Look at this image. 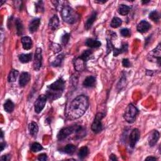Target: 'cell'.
<instances>
[{"label":"cell","instance_id":"6da1fadb","mask_svg":"<svg viewBox=\"0 0 161 161\" xmlns=\"http://www.w3.org/2000/svg\"><path fill=\"white\" fill-rule=\"evenodd\" d=\"M89 107V99L85 95H80L69 104L68 114L71 119H77L85 113Z\"/></svg>","mask_w":161,"mask_h":161},{"label":"cell","instance_id":"7a4b0ae2","mask_svg":"<svg viewBox=\"0 0 161 161\" xmlns=\"http://www.w3.org/2000/svg\"><path fill=\"white\" fill-rule=\"evenodd\" d=\"M65 87V82L60 78L47 87L45 95L47 99L53 101L61 97Z\"/></svg>","mask_w":161,"mask_h":161},{"label":"cell","instance_id":"3957f363","mask_svg":"<svg viewBox=\"0 0 161 161\" xmlns=\"http://www.w3.org/2000/svg\"><path fill=\"white\" fill-rule=\"evenodd\" d=\"M61 16L64 21L69 24H74L79 18L77 13L69 6H65L62 8Z\"/></svg>","mask_w":161,"mask_h":161},{"label":"cell","instance_id":"277c9868","mask_svg":"<svg viewBox=\"0 0 161 161\" xmlns=\"http://www.w3.org/2000/svg\"><path fill=\"white\" fill-rule=\"evenodd\" d=\"M138 113L139 111L136 107L132 104H130L124 113V118L128 123H132L135 122Z\"/></svg>","mask_w":161,"mask_h":161},{"label":"cell","instance_id":"5b68a950","mask_svg":"<svg viewBox=\"0 0 161 161\" xmlns=\"http://www.w3.org/2000/svg\"><path fill=\"white\" fill-rule=\"evenodd\" d=\"M104 115L103 113H98L96 114L95 120L92 124L91 129L94 132L96 133H99L103 129L101 120L103 118Z\"/></svg>","mask_w":161,"mask_h":161},{"label":"cell","instance_id":"8992f818","mask_svg":"<svg viewBox=\"0 0 161 161\" xmlns=\"http://www.w3.org/2000/svg\"><path fill=\"white\" fill-rule=\"evenodd\" d=\"M150 62H155L158 63V64L160 65V45L159 44L157 47L154 49L152 51L150 52L147 57Z\"/></svg>","mask_w":161,"mask_h":161},{"label":"cell","instance_id":"52a82bcc","mask_svg":"<svg viewBox=\"0 0 161 161\" xmlns=\"http://www.w3.org/2000/svg\"><path fill=\"white\" fill-rule=\"evenodd\" d=\"M47 100V96L45 95H42L39 96L37 99L35 103V112L37 113H40L44 108L45 104Z\"/></svg>","mask_w":161,"mask_h":161},{"label":"cell","instance_id":"ba28073f","mask_svg":"<svg viewBox=\"0 0 161 161\" xmlns=\"http://www.w3.org/2000/svg\"><path fill=\"white\" fill-rule=\"evenodd\" d=\"M42 49L37 48L36 50L34 57V62H33V69L36 71H38L42 67Z\"/></svg>","mask_w":161,"mask_h":161},{"label":"cell","instance_id":"9c48e42d","mask_svg":"<svg viewBox=\"0 0 161 161\" xmlns=\"http://www.w3.org/2000/svg\"><path fill=\"white\" fill-rule=\"evenodd\" d=\"M140 133L138 129H135L131 132L129 137L130 146L131 148H134L140 139Z\"/></svg>","mask_w":161,"mask_h":161},{"label":"cell","instance_id":"30bf717a","mask_svg":"<svg viewBox=\"0 0 161 161\" xmlns=\"http://www.w3.org/2000/svg\"><path fill=\"white\" fill-rule=\"evenodd\" d=\"M74 131V129L73 127H66V128H63L62 129L59 131V132L57 134V139L59 140H62L65 139L66 137H68L70 134L73 133Z\"/></svg>","mask_w":161,"mask_h":161},{"label":"cell","instance_id":"8fae6325","mask_svg":"<svg viewBox=\"0 0 161 161\" xmlns=\"http://www.w3.org/2000/svg\"><path fill=\"white\" fill-rule=\"evenodd\" d=\"M159 132L157 130H154L149 137V144L150 147H154L159 139Z\"/></svg>","mask_w":161,"mask_h":161},{"label":"cell","instance_id":"7c38bea8","mask_svg":"<svg viewBox=\"0 0 161 161\" xmlns=\"http://www.w3.org/2000/svg\"><path fill=\"white\" fill-rule=\"evenodd\" d=\"M85 63L86 62L85 60L80 58V57L76 58L74 60V66L75 69L78 71H83L85 69Z\"/></svg>","mask_w":161,"mask_h":161},{"label":"cell","instance_id":"4fadbf2b","mask_svg":"<svg viewBox=\"0 0 161 161\" xmlns=\"http://www.w3.org/2000/svg\"><path fill=\"white\" fill-rule=\"evenodd\" d=\"M30 80V75L28 72H22L20 76L19 79V84L20 86L23 87L26 86L29 83Z\"/></svg>","mask_w":161,"mask_h":161},{"label":"cell","instance_id":"5bb4252c","mask_svg":"<svg viewBox=\"0 0 161 161\" xmlns=\"http://www.w3.org/2000/svg\"><path fill=\"white\" fill-rule=\"evenodd\" d=\"M150 28V25L149 24V22H147L145 20L140 22L138 26H137V30L140 33H145L147 32Z\"/></svg>","mask_w":161,"mask_h":161},{"label":"cell","instance_id":"9a60e30c","mask_svg":"<svg viewBox=\"0 0 161 161\" xmlns=\"http://www.w3.org/2000/svg\"><path fill=\"white\" fill-rule=\"evenodd\" d=\"M60 22L58 16L57 15H54L53 17L49 21V28L52 30H56L59 27Z\"/></svg>","mask_w":161,"mask_h":161},{"label":"cell","instance_id":"2e32d148","mask_svg":"<svg viewBox=\"0 0 161 161\" xmlns=\"http://www.w3.org/2000/svg\"><path fill=\"white\" fill-rule=\"evenodd\" d=\"M22 43L23 45V48L26 50L32 49L33 46L32 39H30V37H29L27 36L23 37L22 38Z\"/></svg>","mask_w":161,"mask_h":161},{"label":"cell","instance_id":"e0dca14e","mask_svg":"<svg viewBox=\"0 0 161 161\" xmlns=\"http://www.w3.org/2000/svg\"><path fill=\"white\" fill-rule=\"evenodd\" d=\"M40 23V18H35L33 20L29 25V31L31 33L35 32L38 30Z\"/></svg>","mask_w":161,"mask_h":161},{"label":"cell","instance_id":"ac0fdd59","mask_svg":"<svg viewBox=\"0 0 161 161\" xmlns=\"http://www.w3.org/2000/svg\"><path fill=\"white\" fill-rule=\"evenodd\" d=\"M28 130L30 134L33 137H36L39 132L38 125L35 122H32L28 125Z\"/></svg>","mask_w":161,"mask_h":161},{"label":"cell","instance_id":"d6986e66","mask_svg":"<svg viewBox=\"0 0 161 161\" xmlns=\"http://www.w3.org/2000/svg\"><path fill=\"white\" fill-rule=\"evenodd\" d=\"M96 78L93 76H89L86 78L83 82V86L86 88H93L95 86Z\"/></svg>","mask_w":161,"mask_h":161},{"label":"cell","instance_id":"ffe728a7","mask_svg":"<svg viewBox=\"0 0 161 161\" xmlns=\"http://www.w3.org/2000/svg\"><path fill=\"white\" fill-rule=\"evenodd\" d=\"M86 45L91 48H98L101 45V43L98 40L89 39L86 40Z\"/></svg>","mask_w":161,"mask_h":161},{"label":"cell","instance_id":"44dd1931","mask_svg":"<svg viewBox=\"0 0 161 161\" xmlns=\"http://www.w3.org/2000/svg\"><path fill=\"white\" fill-rule=\"evenodd\" d=\"M96 16H97V13L96 12H94L92 13V15L89 16V18L87 20V21L85 23V28L87 30H89L91 27L93 23L95 21Z\"/></svg>","mask_w":161,"mask_h":161},{"label":"cell","instance_id":"7402d4cb","mask_svg":"<svg viewBox=\"0 0 161 161\" xmlns=\"http://www.w3.org/2000/svg\"><path fill=\"white\" fill-rule=\"evenodd\" d=\"M15 108V105L12 100L8 99L4 104V109L7 113H12Z\"/></svg>","mask_w":161,"mask_h":161},{"label":"cell","instance_id":"603a6c76","mask_svg":"<svg viewBox=\"0 0 161 161\" xmlns=\"http://www.w3.org/2000/svg\"><path fill=\"white\" fill-rule=\"evenodd\" d=\"M130 8L129 6H126L125 5H120L118 8V12L120 13V15L123 16H125L129 14L130 12Z\"/></svg>","mask_w":161,"mask_h":161},{"label":"cell","instance_id":"cb8c5ba5","mask_svg":"<svg viewBox=\"0 0 161 161\" xmlns=\"http://www.w3.org/2000/svg\"><path fill=\"white\" fill-rule=\"evenodd\" d=\"M18 75H19V72L17 70L12 69L11 71H10L8 78L9 82H15L16 80V79L18 78Z\"/></svg>","mask_w":161,"mask_h":161},{"label":"cell","instance_id":"d4e9b609","mask_svg":"<svg viewBox=\"0 0 161 161\" xmlns=\"http://www.w3.org/2000/svg\"><path fill=\"white\" fill-rule=\"evenodd\" d=\"M32 59V53H27V54H21L19 55L20 61L22 63H28Z\"/></svg>","mask_w":161,"mask_h":161},{"label":"cell","instance_id":"484cf974","mask_svg":"<svg viewBox=\"0 0 161 161\" xmlns=\"http://www.w3.org/2000/svg\"><path fill=\"white\" fill-rule=\"evenodd\" d=\"M88 153H89V150H88V147H87L86 146L83 147L79 150L78 157H79V159H85L87 156H88Z\"/></svg>","mask_w":161,"mask_h":161},{"label":"cell","instance_id":"4316f807","mask_svg":"<svg viewBox=\"0 0 161 161\" xmlns=\"http://www.w3.org/2000/svg\"><path fill=\"white\" fill-rule=\"evenodd\" d=\"M149 18L154 22L158 23L160 20L159 13L157 12L156 10L152 12L149 14Z\"/></svg>","mask_w":161,"mask_h":161},{"label":"cell","instance_id":"83f0119b","mask_svg":"<svg viewBox=\"0 0 161 161\" xmlns=\"http://www.w3.org/2000/svg\"><path fill=\"white\" fill-rule=\"evenodd\" d=\"M64 56L63 54H60L57 57L55 58V59L53 60V61L51 63V64L54 66V67H58V66H60V65L62 64V62L64 60Z\"/></svg>","mask_w":161,"mask_h":161},{"label":"cell","instance_id":"f1b7e54d","mask_svg":"<svg viewBox=\"0 0 161 161\" xmlns=\"http://www.w3.org/2000/svg\"><path fill=\"white\" fill-rule=\"evenodd\" d=\"M76 149V147L72 145V144H68V145H67L64 147V152L66 154H69V155H72V154L75 152Z\"/></svg>","mask_w":161,"mask_h":161},{"label":"cell","instance_id":"f546056e","mask_svg":"<svg viewBox=\"0 0 161 161\" xmlns=\"http://www.w3.org/2000/svg\"><path fill=\"white\" fill-rule=\"evenodd\" d=\"M122 21L120 18L114 17L112 20V22H111V26L113 28H118L121 25H122Z\"/></svg>","mask_w":161,"mask_h":161},{"label":"cell","instance_id":"4dcf8cb0","mask_svg":"<svg viewBox=\"0 0 161 161\" xmlns=\"http://www.w3.org/2000/svg\"><path fill=\"white\" fill-rule=\"evenodd\" d=\"M92 55H93V52L91 50H86L82 53V55L80 56V57L85 60V62H87L89 59H90L91 56Z\"/></svg>","mask_w":161,"mask_h":161},{"label":"cell","instance_id":"1f68e13d","mask_svg":"<svg viewBox=\"0 0 161 161\" xmlns=\"http://www.w3.org/2000/svg\"><path fill=\"white\" fill-rule=\"evenodd\" d=\"M43 149V147L39 143H33L31 147V150L33 152H38Z\"/></svg>","mask_w":161,"mask_h":161},{"label":"cell","instance_id":"d6a6232c","mask_svg":"<svg viewBox=\"0 0 161 161\" xmlns=\"http://www.w3.org/2000/svg\"><path fill=\"white\" fill-rule=\"evenodd\" d=\"M16 30H17L18 34L20 35L23 32V24H22V22L18 19L16 20Z\"/></svg>","mask_w":161,"mask_h":161},{"label":"cell","instance_id":"836d02e7","mask_svg":"<svg viewBox=\"0 0 161 161\" xmlns=\"http://www.w3.org/2000/svg\"><path fill=\"white\" fill-rule=\"evenodd\" d=\"M114 45H113V43L112 41L110 39H107V45H106V54L108 55L111 52V51L113 50Z\"/></svg>","mask_w":161,"mask_h":161},{"label":"cell","instance_id":"e575fe53","mask_svg":"<svg viewBox=\"0 0 161 161\" xmlns=\"http://www.w3.org/2000/svg\"><path fill=\"white\" fill-rule=\"evenodd\" d=\"M50 48L53 50V52L55 53L60 52V50H61V47H60V45L55 43H52V44L50 45Z\"/></svg>","mask_w":161,"mask_h":161},{"label":"cell","instance_id":"d590c367","mask_svg":"<svg viewBox=\"0 0 161 161\" xmlns=\"http://www.w3.org/2000/svg\"><path fill=\"white\" fill-rule=\"evenodd\" d=\"M70 39V35L69 33H66L64 35H63L61 37V42L63 45H66L68 43Z\"/></svg>","mask_w":161,"mask_h":161},{"label":"cell","instance_id":"8d00e7d4","mask_svg":"<svg viewBox=\"0 0 161 161\" xmlns=\"http://www.w3.org/2000/svg\"><path fill=\"white\" fill-rule=\"evenodd\" d=\"M120 34L123 37H128L130 35V30L128 28H123L120 30Z\"/></svg>","mask_w":161,"mask_h":161},{"label":"cell","instance_id":"74e56055","mask_svg":"<svg viewBox=\"0 0 161 161\" xmlns=\"http://www.w3.org/2000/svg\"><path fill=\"white\" fill-rule=\"evenodd\" d=\"M36 8L38 12H43V2L42 1H39L37 3V4L36 5Z\"/></svg>","mask_w":161,"mask_h":161},{"label":"cell","instance_id":"f35d334b","mask_svg":"<svg viewBox=\"0 0 161 161\" xmlns=\"http://www.w3.org/2000/svg\"><path fill=\"white\" fill-rule=\"evenodd\" d=\"M122 64H123V67H125V68H126L130 67V63L128 59H123V61H122Z\"/></svg>","mask_w":161,"mask_h":161},{"label":"cell","instance_id":"ab89813d","mask_svg":"<svg viewBox=\"0 0 161 161\" xmlns=\"http://www.w3.org/2000/svg\"><path fill=\"white\" fill-rule=\"evenodd\" d=\"M121 53H122L123 52H126L128 50V44L127 43H123L122 45V47L120 49Z\"/></svg>","mask_w":161,"mask_h":161},{"label":"cell","instance_id":"60d3db41","mask_svg":"<svg viewBox=\"0 0 161 161\" xmlns=\"http://www.w3.org/2000/svg\"><path fill=\"white\" fill-rule=\"evenodd\" d=\"M38 160H47V156L45 154H41L38 156Z\"/></svg>","mask_w":161,"mask_h":161},{"label":"cell","instance_id":"b9f144b4","mask_svg":"<svg viewBox=\"0 0 161 161\" xmlns=\"http://www.w3.org/2000/svg\"><path fill=\"white\" fill-rule=\"evenodd\" d=\"M120 53H121L120 52V49L118 48H115L113 49V55L115 57L118 56Z\"/></svg>","mask_w":161,"mask_h":161},{"label":"cell","instance_id":"7bdbcfd3","mask_svg":"<svg viewBox=\"0 0 161 161\" xmlns=\"http://www.w3.org/2000/svg\"><path fill=\"white\" fill-rule=\"evenodd\" d=\"M10 156L9 155H4L1 157V160L4 161H8L10 159Z\"/></svg>","mask_w":161,"mask_h":161},{"label":"cell","instance_id":"ee69618b","mask_svg":"<svg viewBox=\"0 0 161 161\" xmlns=\"http://www.w3.org/2000/svg\"><path fill=\"white\" fill-rule=\"evenodd\" d=\"M157 158L152 156H149L145 159V160H156Z\"/></svg>","mask_w":161,"mask_h":161},{"label":"cell","instance_id":"f6af8a7d","mask_svg":"<svg viewBox=\"0 0 161 161\" xmlns=\"http://www.w3.org/2000/svg\"><path fill=\"white\" fill-rule=\"evenodd\" d=\"M110 160H116L117 158L114 155V154H112V155H110Z\"/></svg>","mask_w":161,"mask_h":161},{"label":"cell","instance_id":"bcb514c9","mask_svg":"<svg viewBox=\"0 0 161 161\" xmlns=\"http://www.w3.org/2000/svg\"><path fill=\"white\" fill-rule=\"evenodd\" d=\"M1 151H3V150H4V149L5 148V147H6V143L5 142H1Z\"/></svg>","mask_w":161,"mask_h":161},{"label":"cell","instance_id":"7dc6e473","mask_svg":"<svg viewBox=\"0 0 161 161\" xmlns=\"http://www.w3.org/2000/svg\"><path fill=\"white\" fill-rule=\"evenodd\" d=\"M106 1H95V3H106Z\"/></svg>","mask_w":161,"mask_h":161},{"label":"cell","instance_id":"c3c4849f","mask_svg":"<svg viewBox=\"0 0 161 161\" xmlns=\"http://www.w3.org/2000/svg\"><path fill=\"white\" fill-rule=\"evenodd\" d=\"M142 3H143V4H147V3H149L150 1H142Z\"/></svg>","mask_w":161,"mask_h":161},{"label":"cell","instance_id":"681fc988","mask_svg":"<svg viewBox=\"0 0 161 161\" xmlns=\"http://www.w3.org/2000/svg\"><path fill=\"white\" fill-rule=\"evenodd\" d=\"M1 138H3V131H1Z\"/></svg>","mask_w":161,"mask_h":161}]
</instances>
